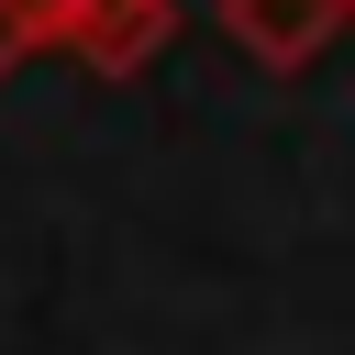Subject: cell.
Returning <instances> with one entry per match:
<instances>
[{
    "instance_id": "1",
    "label": "cell",
    "mask_w": 355,
    "mask_h": 355,
    "mask_svg": "<svg viewBox=\"0 0 355 355\" xmlns=\"http://www.w3.org/2000/svg\"><path fill=\"white\" fill-rule=\"evenodd\" d=\"M11 33H22V55L55 44V55H78L89 78H133V67L178 33V0H11Z\"/></svg>"
},
{
    "instance_id": "2",
    "label": "cell",
    "mask_w": 355,
    "mask_h": 355,
    "mask_svg": "<svg viewBox=\"0 0 355 355\" xmlns=\"http://www.w3.org/2000/svg\"><path fill=\"white\" fill-rule=\"evenodd\" d=\"M211 22H222L233 55H255L266 78H300V67L344 33V0H211Z\"/></svg>"
},
{
    "instance_id": "3",
    "label": "cell",
    "mask_w": 355,
    "mask_h": 355,
    "mask_svg": "<svg viewBox=\"0 0 355 355\" xmlns=\"http://www.w3.org/2000/svg\"><path fill=\"white\" fill-rule=\"evenodd\" d=\"M11 55H22V33H11V0H0V67H11Z\"/></svg>"
},
{
    "instance_id": "4",
    "label": "cell",
    "mask_w": 355,
    "mask_h": 355,
    "mask_svg": "<svg viewBox=\"0 0 355 355\" xmlns=\"http://www.w3.org/2000/svg\"><path fill=\"white\" fill-rule=\"evenodd\" d=\"M344 22H355V0H344Z\"/></svg>"
}]
</instances>
